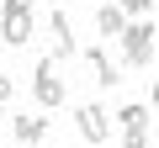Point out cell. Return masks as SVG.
<instances>
[{
  "label": "cell",
  "mask_w": 159,
  "mask_h": 148,
  "mask_svg": "<svg viewBox=\"0 0 159 148\" xmlns=\"http://www.w3.org/2000/svg\"><path fill=\"white\" fill-rule=\"evenodd\" d=\"M148 122H154L148 106H117V127H122V137H143Z\"/></svg>",
  "instance_id": "obj_7"
},
{
  "label": "cell",
  "mask_w": 159,
  "mask_h": 148,
  "mask_svg": "<svg viewBox=\"0 0 159 148\" xmlns=\"http://www.w3.org/2000/svg\"><path fill=\"white\" fill-rule=\"evenodd\" d=\"M6 11H32V0H11V6H6Z\"/></svg>",
  "instance_id": "obj_13"
},
{
  "label": "cell",
  "mask_w": 159,
  "mask_h": 148,
  "mask_svg": "<svg viewBox=\"0 0 159 148\" xmlns=\"http://www.w3.org/2000/svg\"><path fill=\"white\" fill-rule=\"evenodd\" d=\"M11 95H16V80H11V74H0V111L11 106Z\"/></svg>",
  "instance_id": "obj_10"
},
{
  "label": "cell",
  "mask_w": 159,
  "mask_h": 148,
  "mask_svg": "<svg viewBox=\"0 0 159 148\" xmlns=\"http://www.w3.org/2000/svg\"><path fill=\"white\" fill-rule=\"evenodd\" d=\"M48 32H53V58H74V27H69V11H53V16H48Z\"/></svg>",
  "instance_id": "obj_6"
},
{
  "label": "cell",
  "mask_w": 159,
  "mask_h": 148,
  "mask_svg": "<svg viewBox=\"0 0 159 148\" xmlns=\"http://www.w3.org/2000/svg\"><path fill=\"white\" fill-rule=\"evenodd\" d=\"M154 21H127V32H122V63L127 69H148L154 63Z\"/></svg>",
  "instance_id": "obj_2"
},
{
  "label": "cell",
  "mask_w": 159,
  "mask_h": 148,
  "mask_svg": "<svg viewBox=\"0 0 159 148\" xmlns=\"http://www.w3.org/2000/svg\"><path fill=\"white\" fill-rule=\"evenodd\" d=\"M80 58H85V63H90V74H96V85H106V90H111V85H122V69L111 63V53H106L101 42H90V48H85V53H80Z\"/></svg>",
  "instance_id": "obj_4"
},
{
  "label": "cell",
  "mask_w": 159,
  "mask_h": 148,
  "mask_svg": "<svg viewBox=\"0 0 159 148\" xmlns=\"http://www.w3.org/2000/svg\"><path fill=\"white\" fill-rule=\"evenodd\" d=\"M96 32H101V37H117V42H122V32H127V11L106 0V6L96 11Z\"/></svg>",
  "instance_id": "obj_8"
},
{
  "label": "cell",
  "mask_w": 159,
  "mask_h": 148,
  "mask_svg": "<svg viewBox=\"0 0 159 148\" xmlns=\"http://www.w3.org/2000/svg\"><path fill=\"white\" fill-rule=\"evenodd\" d=\"M122 148H148V137H122Z\"/></svg>",
  "instance_id": "obj_12"
},
{
  "label": "cell",
  "mask_w": 159,
  "mask_h": 148,
  "mask_svg": "<svg viewBox=\"0 0 159 148\" xmlns=\"http://www.w3.org/2000/svg\"><path fill=\"white\" fill-rule=\"evenodd\" d=\"M154 6H159V0H154Z\"/></svg>",
  "instance_id": "obj_16"
},
{
  "label": "cell",
  "mask_w": 159,
  "mask_h": 148,
  "mask_svg": "<svg viewBox=\"0 0 159 148\" xmlns=\"http://www.w3.org/2000/svg\"><path fill=\"white\" fill-rule=\"evenodd\" d=\"M154 106H159V80H154Z\"/></svg>",
  "instance_id": "obj_14"
},
{
  "label": "cell",
  "mask_w": 159,
  "mask_h": 148,
  "mask_svg": "<svg viewBox=\"0 0 159 148\" xmlns=\"http://www.w3.org/2000/svg\"><path fill=\"white\" fill-rule=\"evenodd\" d=\"M32 101H37L43 111L64 106V80H58V58H53V53L32 63Z\"/></svg>",
  "instance_id": "obj_1"
},
{
  "label": "cell",
  "mask_w": 159,
  "mask_h": 148,
  "mask_svg": "<svg viewBox=\"0 0 159 148\" xmlns=\"http://www.w3.org/2000/svg\"><path fill=\"white\" fill-rule=\"evenodd\" d=\"M48 137V116H16V143H43Z\"/></svg>",
  "instance_id": "obj_9"
},
{
  "label": "cell",
  "mask_w": 159,
  "mask_h": 148,
  "mask_svg": "<svg viewBox=\"0 0 159 148\" xmlns=\"http://www.w3.org/2000/svg\"><path fill=\"white\" fill-rule=\"evenodd\" d=\"M6 6H11V0H0V16H6Z\"/></svg>",
  "instance_id": "obj_15"
},
{
  "label": "cell",
  "mask_w": 159,
  "mask_h": 148,
  "mask_svg": "<svg viewBox=\"0 0 159 148\" xmlns=\"http://www.w3.org/2000/svg\"><path fill=\"white\" fill-rule=\"evenodd\" d=\"M0 42L6 48H27L32 42V11H6L0 16Z\"/></svg>",
  "instance_id": "obj_5"
},
{
  "label": "cell",
  "mask_w": 159,
  "mask_h": 148,
  "mask_svg": "<svg viewBox=\"0 0 159 148\" xmlns=\"http://www.w3.org/2000/svg\"><path fill=\"white\" fill-rule=\"evenodd\" d=\"M111 122H117V116H111L106 106H96V101H85V106L74 111V127H80L85 143H106V137H111Z\"/></svg>",
  "instance_id": "obj_3"
},
{
  "label": "cell",
  "mask_w": 159,
  "mask_h": 148,
  "mask_svg": "<svg viewBox=\"0 0 159 148\" xmlns=\"http://www.w3.org/2000/svg\"><path fill=\"white\" fill-rule=\"evenodd\" d=\"M117 6H122V11H127V16H143V11H148V6H154V0H117Z\"/></svg>",
  "instance_id": "obj_11"
}]
</instances>
